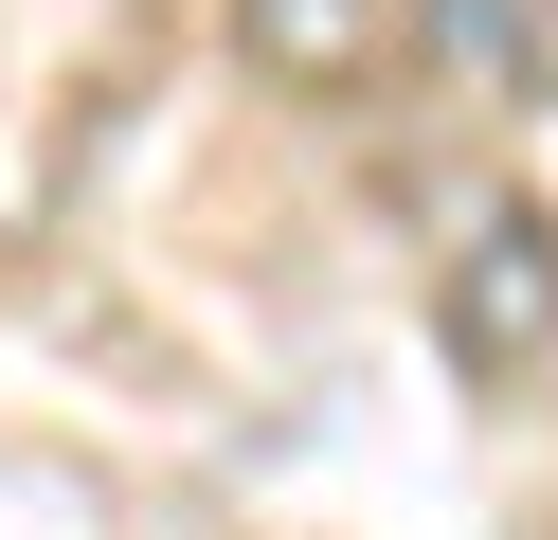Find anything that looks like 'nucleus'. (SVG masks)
<instances>
[{"instance_id":"f257e3e1","label":"nucleus","mask_w":558,"mask_h":540,"mask_svg":"<svg viewBox=\"0 0 558 540\" xmlns=\"http://www.w3.org/2000/svg\"><path fill=\"white\" fill-rule=\"evenodd\" d=\"M433 324H450L469 379H541L558 360V216L486 180V199L450 216V252H433Z\"/></svg>"},{"instance_id":"f03ea898","label":"nucleus","mask_w":558,"mask_h":540,"mask_svg":"<svg viewBox=\"0 0 558 540\" xmlns=\"http://www.w3.org/2000/svg\"><path fill=\"white\" fill-rule=\"evenodd\" d=\"M234 55L270 91H378L414 55V0H234Z\"/></svg>"},{"instance_id":"7ed1b4c3","label":"nucleus","mask_w":558,"mask_h":540,"mask_svg":"<svg viewBox=\"0 0 558 540\" xmlns=\"http://www.w3.org/2000/svg\"><path fill=\"white\" fill-rule=\"evenodd\" d=\"M414 55L486 72V91H522V72H558V0H414Z\"/></svg>"}]
</instances>
